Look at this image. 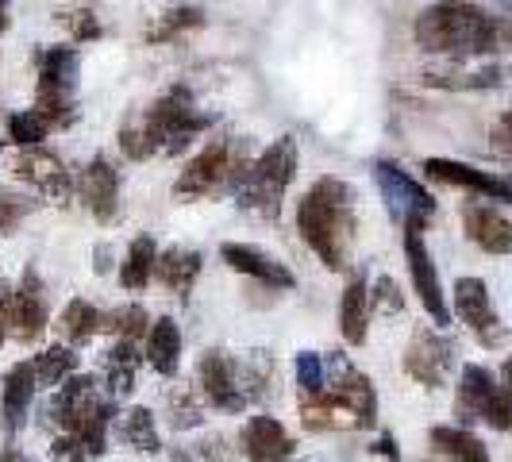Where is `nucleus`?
Segmentation results:
<instances>
[{"label": "nucleus", "instance_id": "18", "mask_svg": "<svg viewBox=\"0 0 512 462\" xmlns=\"http://www.w3.org/2000/svg\"><path fill=\"white\" fill-rule=\"evenodd\" d=\"M77 193H81L85 208L101 224H112L120 216V174H116V166L104 154H97L93 162H85V170L77 178Z\"/></svg>", "mask_w": 512, "mask_h": 462}, {"label": "nucleus", "instance_id": "9", "mask_svg": "<svg viewBox=\"0 0 512 462\" xmlns=\"http://www.w3.org/2000/svg\"><path fill=\"white\" fill-rule=\"evenodd\" d=\"M112 409H116V401L104 393L101 378H93V374L66 378V382L54 389V401H51V416L58 420V428L70 432V436H77L89 420H97L101 412H112Z\"/></svg>", "mask_w": 512, "mask_h": 462}, {"label": "nucleus", "instance_id": "45", "mask_svg": "<svg viewBox=\"0 0 512 462\" xmlns=\"http://www.w3.org/2000/svg\"><path fill=\"white\" fill-rule=\"evenodd\" d=\"M382 459H389V462H397V443H393V436H382L378 439V447H374Z\"/></svg>", "mask_w": 512, "mask_h": 462}, {"label": "nucleus", "instance_id": "31", "mask_svg": "<svg viewBox=\"0 0 512 462\" xmlns=\"http://www.w3.org/2000/svg\"><path fill=\"white\" fill-rule=\"evenodd\" d=\"M432 447H436L443 459H451V462H489L486 443L474 436L470 428L439 424V428H432Z\"/></svg>", "mask_w": 512, "mask_h": 462}, {"label": "nucleus", "instance_id": "30", "mask_svg": "<svg viewBox=\"0 0 512 462\" xmlns=\"http://www.w3.org/2000/svg\"><path fill=\"white\" fill-rule=\"evenodd\" d=\"M116 436L124 447L139 451V455H158L162 451V439H158V428H154V412L135 405L128 409L120 420H116Z\"/></svg>", "mask_w": 512, "mask_h": 462}, {"label": "nucleus", "instance_id": "7", "mask_svg": "<svg viewBox=\"0 0 512 462\" xmlns=\"http://www.w3.org/2000/svg\"><path fill=\"white\" fill-rule=\"evenodd\" d=\"M197 389L205 397V405L220 412H243L255 405L251 378H247V355H228V351H205L197 362Z\"/></svg>", "mask_w": 512, "mask_h": 462}, {"label": "nucleus", "instance_id": "5", "mask_svg": "<svg viewBox=\"0 0 512 462\" xmlns=\"http://www.w3.org/2000/svg\"><path fill=\"white\" fill-rule=\"evenodd\" d=\"M139 124L147 131L154 154H181L212 128V116L197 108L189 85H174L158 101H151V108L139 116Z\"/></svg>", "mask_w": 512, "mask_h": 462}, {"label": "nucleus", "instance_id": "37", "mask_svg": "<svg viewBox=\"0 0 512 462\" xmlns=\"http://www.w3.org/2000/svg\"><path fill=\"white\" fill-rule=\"evenodd\" d=\"M47 135H51V124H47L43 112H35V108H24V112L8 116V143H16L20 151H24V147H39Z\"/></svg>", "mask_w": 512, "mask_h": 462}, {"label": "nucleus", "instance_id": "48", "mask_svg": "<svg viewBox=\"0 0 512 462\" xmlns=\"http://www.w3.org/2000/svg\"><path fill=\"white\" fill-rule=\"evenodd\" d=\"M501 382H505V389L512 393V355L505 359V366H501Z\"/></svg>", "mask_w": 512, "mask_h": 462}, {"label": "nucleus", "instance_id": "17", "mask_svg": "<svg viewBox=\"0 0 512 462\" xmlns=\"http://www.w3.org/2000/svg\"><path fill=\"white\" fill-rule=\"evenodd\" d=\"M51 324V312H47V289L35 266H27L16 293H12V339L20 343H39L43 332Z\"/></svg>", "mask_w": 512, "mask_h": 462}, {"label": "nucleus", "instance_id": "52", "mask_svg": "<svg viewBox=\"0 0 512 462\" xmlns=\"http://www.w3.org/2000/svg\"><path fill=\"white\" fill-rule=\"evenodd\" d=\"M509 20H512V16H509Z\"/></svg>", "mask_w": 512, "mask_h": 462}, {"label": "nucleus", "instance_id": "27", "mask_svg": "<svg viewBox=\"0 0 512 462\" xmlns=\"http://www.w3.org/2000/svg\"><path fill=\"white\" fill-rule=\"evenodd\" d=\"M35 66H39V85L35 89H62V93H74L77 77H81V54L74 47H43L35 54Z\"/></svg>", "mask_w": 512, "mask_h": 462}, {"label": "nucleus", "instance_id": "15", "mask_svg": "<svg viewBox=\"0 0 512 462\" xmlns=\"http://www.w3.org/2000/svg\"><path fill=\"white\" fill-rule=\"evenodd\" d=\"M420 170H424V178L439 181V185H455V189H466V193H474V197L509 201L512 205L509 178H497V174L478 170V166H470V162H455V158H424Z\"/></svg>", "mask_w": 512, "mask_h": 462}, {"label": "nucleus", "instance_id": "2", "mask_svg": "<svg viewBox=\"0 0 512 462\" xmlns=\"http://www.w3.org/2000/svg\"><path fill=\"white\" fill-rule=\"evenodd\" d=\"M297 231L308 243V251L320 258L328 270H347L351 266V247H355V189L343 178L312 181L301 205H297Z\"/></svg>", "mask_w": 512, "mask_h": 462}, {"label": "nucleus", "instance_id": "40", "mask_svg": "<svg viewBox=\"0 0 512 462\" xmlns=\"http://www.w3.org/2000/svg\"><path fill=\"white\" fill-rule=\"evenodd\" d=\"M297 385H301V397H320L328 389L324 355H316V351H301L297 355Z\"/></svg>", "mask_w": 512, "mask_h": 462}, {"label": "nucleus", "instance_id": "29", "mask_svg": "<svg viewBox=\"0 0 512 462\" xmlns=\"http://www.w3.org/2000/svg\"><path fill=\"white\" fill-rule=\"evenodd\" d=\"M154 266H158V243H154V235H135L128 255L120 262V285L131 289V293H143L154 278Z\"/></svg>", "mask_w": 512, "mask_h": 462}, {"label": "nucleus", "instance_id": "49", "mask_svg": "<svg viewBox=\"0 0 512 462\" xmlns=\"http://www.w3.org/2000/svg\"><path fill=\"white\" fill-rule=\"evenodd\" d=\"M108 270V247H97V274Z\"/></svg>", "mask_w": 512, "mask_h": 462}, {"label": "nucleus", "instance_id": "10", "mask_svg": "<svg viewBox=\"0 0 512 462\" xmlns=\"http://www.w3.org/2000/svg\"><path fill=\"white\" fill-rule=\"evenodd\" d=\"M324 370H328V389L324 393L351 412L359 428H374L378 424V393H374L370 374H362L347 355H328Z\"/></svg>", "mask_w": 512, "mask_h": 462}, {"label": "nucleus", "instance_id": "11", "mask_svg": "<svg viewBox=\"0 0 512 462\" xmlns=\"http://www.w3.org/2000/svg\"><path fill=\"white\" fill-rule=\"evenodd\" d=\"M451 316H459L482 347H497L505 339V324H501L493 297H489V285L482 278H459L455 282V289H451Z\"/></svg>", "mask_w": 512, "mask_h": 462}, {"label": "nucleus", "instance_id": "36", "mask_svg": "<svg viewBox=\"0 0 512 462\" xmlns=\"http://www.w3.org/2000/svg\"><path fill=\"white\" fill-rule=\"evenodd\" d=\"M201 389H181L174 385L170 389V397H166V405H170V424L178 428V432H189V428H197L201 420H205V409H201Z\"/></svg>", "mask_w": 512, "mask_h": 462}, {"label": "nucleus", "instance_id": "28", "mask_svg": "<svg viewBox=\"0 0 512 462\" xmlns=\"http://www.w3.org/2000/svg\"><path fill=\"white\" fill-rule=\"evenodd\" d=\"M101 332H104V312L89 305L85 297H74L70 305L62 308V316H58V335H62V343H70L74 351L85 347V343H93Z\"/></svg>", "mask_w": 512, "mask_h": 462}, {"label": "nucleus", "instance_id": "43", "mask_svg": "<svg viewBox=\"0 0 512 462\" xmlns=\"http://www.w3.org/2000/svg\"><path fill=\"white\" fill-rule=\"evenodd\" d=\"M12 293H16V285L0 278V343L12 335Z\"/></svg>", "mask_w": 512, "mask_h": 462}, {"label": "nucleus", "instance_id": "34", "mask_svg": "<svg viewBox=\"0 0 512 462\" xmlns=\"http://www.w3.org/2000/svg\"><path fill=\"white\" fill-rule=\"evenodd\" d=\"M151 324H154L151 312L143 305H124L116 308V312H104V332H112L116 339H131V343L147 339Z\"/></svg>", "mask_w": 512, "mask_h": 462}, {"label": "nucleus", "instance_id": "4", "mask_svg": "<svg viewBox=\"0 0 512 462\" xmlns=\"http://www.w3.org/2000/svg\"><path fill=\"white\" fill-rule=\"evenodd\" d=\"M297 166H301V158H297V139H293V135L274 139V143L251 162V174L243 178L235 201L247 208V212L262 216V220H278V216H282L285 193H289V185L297 178Z\"/></svg>", "mask_w": 512, "mask_h": 462}, {"label": "nucleus", "instance_id": "19", "mask_svg": "<svg viewBox=\"0 0 512 462\" xmlns=\"http://www.w3.org/2000/svg\"><path fill=\"white\" fill-rule=\"evenodd\" d=\"M239 451L247 462H289L297 455V439L274 416H251L239 432Z\"/></svg>", "mask_w": 512, "mask_h": 462}, {"label": "nucleus", "instance_id": "32", "mask_svg": "<svg viewBox=\"0 0 512 462\" xmlns=\"http://www.w3.org/2000/svg\"><path fill=\"white\" fill-rule=\"evenodd\" d=\"M197 27H205V12L197 8V4H174V8H166L162 16H154V24L143 31V39L158 47V43H174L178 35L185 31H197Z\"/></svg>", "mask_w": 512, "mask_h": 462}, {"label": "nucleus", "instance_id": "26", "mask_svg": "<svg viewBox=\"0 0 512 462\" xmlns=\"http://www.w3.org/2000/svg\"><path fill=\"white\" fill-rule=\"evenodd\" d=\"M143 359L151 362L154 374L174 378L181 366V328L170 316H158L151 324V332L143 339Z\"/></svg>", "mask_w": 512, "mask_h": 462}, {"label": "nucleus", "instance_id": "25", "mask_svg": "<svg viewBox=\"0 0 512 462\" xmlns=\"http://www.w3.org/2000/svg\"><path fill=\"white\" fill-rule=\"evenodd\" d=\"M201 266H205V258L197 255L193 247H166V251H158L154 282L166 285L178 297H185L197 285V278H201Z\"/></svg>", "mask_w": 512, "mask_h": 462}, {"label": "nucleus", "instance_id": "44", "mask_svg": "<svg viewBox=\"0 0 512 462\" xmlns=\"http://www.w3.org/2000/svg\"><path fill=\"white\" fill-rule=\"evenodd\" d=\"M493 135H497V147L512 151V108L501 116V120H497V131H493Z\"/></svg>", "mask_w": 512, "mask_h": 462}, {"label": "nucleus", "instance_id": "1", "mask_svg": "<svg viewBox=\"0 0 512 462\" xmlns=\"http://www.w3.org/2000/svg\"><path fill=\"white\" fill-rule=\"evenodd\" d=\"M416 47L443 58H493L512 51V20L474 0L428 4L412 24Z\"/></svg>", "mask_w": 512, "mask_h": 462}, {"label": "nucleus", "instance_id": "23", "mask_svg": "<svg viewBox=\"0 0 512 462\" xmlns=\"http://www.w3.org/2000/svg\"><path fill=\"white\" fill-rule=\"evenodd\" d=\"M370 312H374V301H370V285L366 278H351L343 297H339V332L347 339V347H362L366 335H370Z\"/></svg>", "mask_w": 512, "mask_h": 462}, {"label": "nucleus", "instance_id": "24", "mask_svg": "<svg viewBox=\"0 0 512 462\" xmlns=\"http://www.w3.org/2000/svg\"><path fill=\"white\" fill-rule=\"evenodd\" d=\"M143 362H147L143 359V351H139L131 339H116V343L104 351V385H108V397H112V401L131 397Z\"/></svg>", "mask_w": 512, "mask_h": 462}, {"label": "nucleus", "instance_id": "22", "mask_svg": "<svg viewBox=\"0 0 512 462\" xmlns=\"http://www.w3.org/2000/svg\"><path fill=\"white\" fill-rule=\"evenodd\" d=\"M35 370H31V362H16L8 374H4V385H0V416H4V428H24L27 420V409H31V401H35Z\"/></svg>", "mask_w": 512, "mask_h": 462}, {"label": "nucleus", "instance_id": "35", "mask_svg": "<svg viewBox=\"0 0 512 462\" xmlns=\"http://www.w3.org/2000/svg\"><path fill=\"white\" fill-rule=\"evenodd\" d=\"M35 112H43V120L51 128H70L77 120V101L74 93H62V89H35Z\"/></svg>", "mask_w": 512, "mask_h": 462}, {"label": "nucleus", "instance_id": "16", "mask_svg": "<svg viewBox=\"0 0 512 462\" xmlns=\"http://www.w3.org/2000/svg\"><path fill=\"white\" fill-rule=\"evenodd\" d=\"M420 81L428 89H447V93H486L505 81V70L478 58H447L443 66H428Z\"/></svg>", "mask_w": 512, "mask_h": 462}, {"label": "nucleus", "instance_id": "13", "mask_svg": "<svg viewBox=\"0 0 512 462\" xmlns=\"http://www.w3.org/2000/svg\"><path fill=\"white\" fill-rule=\"evenodd\" d=\"M405 374L424 389H439L455 374V343L436 328H416L409 351H405Z\"/></svg>", "mask_w": 512, "mask_h": 462}, {"label": "nucleus", "instance_id": "46", "mask_svg": "<svg viewBox=\"0 0 512 462\" xmlns=\"http://www.w3.org/2000/svg\"><path fill=\"white\" fill-rule=\"evenodd\" d=\"M0 462H31V459H27L20 447H4V451H0Z\"/></svg>", "mask_w": 512, "mask_h": 462}, {"label": "nucleus", "instance_id": "6", "mask_svg": "<svg viewBox=\"0 0 512 462\" xmlns=\"http://www.w3.org/2000/svg\"><path fill=\"white\" fill-rule=\"evenodd\" d=\"M455 416L470 424H489L497 432H512V393L505 382L486 366H462L459 393H455Z\"/></svg>", "mask_w": 512, "mask_h": 462}, {"label": "nucleus", "instance_id": "51", "mask_svg": "<svg viewBox=\"0 0 512 462\" xmlns=\"http://www.w3.org/2000/svg\"><path fill=\"white\" fill-rule=\"evenodd\" d=\"M0 120H4V112H0Z\"/></svg>", "mask_w": 512, "mask_h": 462}, {"label": "nucleus", "instance_id": "12", "mask_svg": "<svg viewBox=\"0 0 512 462\" xmlns=\"http://www.w3.org/2000/svg\"><path fill=\"white\" fill-rule=\"evenodd\" d=\"M12 174L20 181H27L39 197H47L54 205H70V197L77 193V181L66 170V162L58 154L43 151V147H24V151L12 158Z\"/></svg>", "mask_w": 512, "mask_h": 462}, {"label": "nucleus", "instance_id": "39", "mask_svg": "<svg viewBox=\"0 0 512 462\" xmlns=\"http://www.w3.org/2000/svg\"><path fill=\"white\" fill-rule=\"evenodd\" d=\"M35 208H39V201H35L31 193L0 189V235H16V228L24 224Z\"/></svg>", "mask_w": 512, "mask_h": 462}, {"label": "nucleus", "instance_id": "38", "mask_svg": "<svg viewBox=\"0 0 512 462\" xmlns=\"http://www.w3.org/2000/svg\"><path fill=\"white\" fill-rule=\"evenodd\" d=\"M54 20L66 27V35L74 43H97V39H104V24L93 8H66V12H54Z\"/></svg>", "mask_w": 512, "mask_h": 462}, {"label": "nucleus", "instance_id": "53", "mask_svg": "<svg viewBox=\"0 0 512 462\" xmlns=\"http://www.w3.org/2000/svg\"><path fill=\"white\" fill-rule=\"evenodd\" d=\"M509 4H512V0H509Z\"/></svg>", "mask_w": 512, "mask_h": 462}, {"label": "nucleus", "instance_id": "47", "mask_svg": "<svg viewBox=\"0 0 512 462\" xmlns=\"http://www.w3.org/2000/svg\"><path fill=\"white\" fill-rule=\"evenodd\" d=\"M8 24H12V12H8V0H0V35L8 31Z\"/></svg>", "mask_w": 512, "mask_h": 462}, {"label": "nucleus", "instance_id": "8", "mask_svg": "<svg viewBox=\"0 0 512 462\" xmlns=\"http://www.w3.org/2000/svg\"><path fill=\"white\" fill-rule=\"evenodd\" d=\"M374 185L382 193L385 208L393 212V220L405 231H420L436 220V197L412 178L409 170H401L397 162H374Z\"/></svg>", "mask_w": 512, "mask_h": 462}, {"label": "nucleus", "instance_id": "42", "mask_svg": "<svg viewBox=\"0 0 512 462\" xmlns=\"http://www.w3.org/2000/svg\"><path fill=\"white\" fill-rule=\"evenodd\" d=\"M374 289H378V293H370L374 308H385V312H401V308H405V297H401V289H397L393 278H378Z\"/></svg>", "mask_w": 512, "mask_h": 462}, {"label": "nucleus", "instance_id": "20", "mask_svg": "<svg viewBox=\"0 0 512 462\" xmlns=\"http://www.w3.org/2000/svg\"><path fill=\"white\" fill-rule=\"evenodd\" d=\"M220 262H228L235 274H243V278H255L258 285H266V289H293L297 278H293V270L278 262L274 255H266V251H258L251 243H224L220 247Z\"/></svg>", "mask_w": 512, "mask_h": 462}, {"label": "nucleus", "instance_id": "3", "mask_svg": "<svg viewBox=\"0 0 512 462\" xmlns=\"http://www.w3.org/2000/svg\"><path fill=\"white\" fill-rule=\"evenodd\" d=\"M255 154L247 147V139H212L205 151L193 154L185 162V170L174 181V197L178 201H205V197H235L243 178L251 174Z\"/></svg>", "mask_w": 512, "mask_h": 462}, {"label": "nucleus", "instance_id": "14", "mask_svg": "<svg viewBox=\"0 0 512 462\" xmlns=\"http://www.w3.org/2000/svg\"><path fill=\"white\" fill-rule=\"evenodd\" d=\"M405 258H409L412 289H416L424 312L432 316L436 328H447L451 324V305H447V293H443V282H439L436 258H432L420 231H405Z\"/></svg>", "mask_w": 512, "mask_h": 462}, {"label": "nucleus", "instance_id": "21", "mask_svg": "<svg viewBox=\"0 0 512 462\" xmlns=\"http://www.w3.org/2000/svg\"><path fill=\"white\" fill-rule=\"evenodd\" d=\"M462 228H466V239L474 247H482L486 255H509L512 251V220L493 205H474L462 208Z\"/></svg>", "mask_w": 512, "mask_h": 462}, {"label": "nucleus", "instance_id": "41", "mask_svg": "<svg viewBox=\"0 0 512 462\" xmlns=\"http://www.w3.org/2000/svg\"><path fill=\"white\" fill-rule=\"evenodd\" d=\"M116 143H120V151L128 154L131 162H147V158H154L151 139H147V131H143L139 120H128V124L120 128V135H116Z\"/></svg>", "mask_w": 512, "mask_h": 462}, {"label": "nucleus", "instance_id": "50", "mask_svg": "<svg viewBox=\"0 0 512 462\" xmlns=\"http://www.w3.org/2000/svg\"><path fill=\"white\" fill-rule=\"evenodd\" d=\"M509 193H512V174H509Z\"/></svg>", "mask_w": 512, "mask_h": 462}, {"label": "nucleus", "instance_id": "33", "mask_svg": "<svg viewBox=\"0 0 512 462\" xmlns=\"http://www.w3.org/2000/svg\"><path fill=\"white\" fill-rule=\"evenodd\" d=\"M31 370H35V382L39 385L58 389L66 378L77 374V351L70 343H51V347H43V351L31 359Z\"/></svg>", "mask_w": 512, "mask_h": 462}]
</instances>
